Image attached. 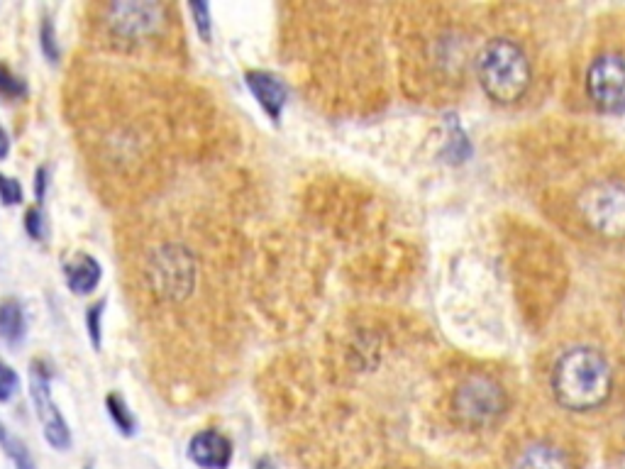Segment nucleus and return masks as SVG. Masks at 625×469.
<instances>
[{
  "mask_svg": "<svg viewBox=\"0 0 625 469\" xmlns=\"http://www.w3.org/2000/svg\"><path fill=\"white\" fill-rule=\"evenodd\" d=\"M547 389L562 411H601L618 389L616 360L594 340L567 342L547 364Z\"/></svg>",
  "mask_w": 625,
  "mask_h": 469,
  "instance_id": "1",
  "label": "nucleus"
},
{
  "mask_svg": "<svg viewBox=\"0 0 625 469\" xmlns=\"http://www.w3.org/2000/svg\"><path fill=\"white\" fill-rule=\"evenodd\" d=\"M572 213L586 235L625 242V174L591 176L577 189Z\"/></svg>",
  "mask_w": 625,
  "mask_h": 469,
  "instance_id": "2",
  "label": "nucleus"
},
{
  "mask_svg": "<svg viewBox=\"0 0 625 469\" xmlns=\"http://www.w3.org/2000/svg\"><path fill=\"white\" fill-rule=\"evenodd\" d=\"M477 76L491 101L511 106V103L521 101L533 84V64L516 40L494 37L479 49Z\"/></svg>",
  "mask_w": 625,
  "mask_h": 469,
  "instance_id": "3",
  "label": "nucleus"
},
{
  "mask_svg": "<svg viewBox=\"0 0 625 469\" xmlns=\"http://www.w3.org/2000/svg\"><path fill=\"white\" fill-rule=\"evenodd\" d=\"M584 93L601 113L625 110V47L601 44L584 71Z\"/></svg>",
  "mask_w": 625,
  "mask_h": 469,
  "instance_id": "4",
  "label": "nucleus"
},
{
  "mask_svg": "<svg viewBox=\"0 0 625 469\" xmlns=\"http://www.w3.org/2000/svg\"><path fill=\"white\" fill-rule=\"evenodd\" d=\"M506 391L489 374H472L459 382L452 396V411L467 428H484L499 421L506 411Z\"/></svg>",
  "mask_w": 625,
  "mask_h": 469,
  "instance_id": "5",
  "label": "nucleus"
},
{
  "mask_svg": "<svg viewBox=\"0 0 625 469\" xmlns=\"http://www.w3.org/2000/svg\"><path fill=\"white\" fill-rule=\"evenodd\" d=\"M103 27L115 42H147V37L159 35L167 25V5L162 3H108L101 5Z\"/></svg>",
  "mask_w": 625,
  "mask_h": 469,
  "instance_id": "6",
  "label": "nucleus"
},
{
  "mask_svg": "<svg viewBox=\"0 0 625 469\" xmlns=\"http://www.w3.org/2000/svg\"><path fill=\"white\" fill-rule=\"evenodd\" d=\"M30 399L35 406L44 438L54 450L71 448V430L64 413L52 399V369L44 360H32L30 364Z\"/></svg>",
  "mask_w": 625,
  "mask_h": 469,
  "instance_id": "7",
  "label": "nucleus"
},
{
  "mask_svg": "<svg viewBox=\"0 0 625 469\" xmlns=\"http://www.w3.org/2000/svg\"><path fill=\"white\" fill-rule=\"evenodd\" d=\"M188 460L201 469H228L232 462V443L220 430H201L188 440Z\"/></svg>",
  "mask_w": 625,
  "mask_h": 469,
  "instance_id": "8",
  "label": "nucleus"
},
{
  "mask_svg": "<svg viewBox=\"0 0 625 469\" xmlns=\"http://www.w3.org/2000/svg\"><path fill=\"white\" fill-rule=\"evenodd\" d=\"M103 277V269L98 264L96 257H91L88 252H76L69 262L64 264V279L74 294L88 296L98 289Z\"/></svg>",
  "mask_w": 625,
  "mask_h": 469,
  "instance_id": "9",
  "label": "nucleus"
},
{
  "mask_svg": "<svg viewBox=\"0 0 625 469\" xmlns=\"http://www.w3.org/2000/svg\"><path fill=\"white\" fill-rule=\"evenodd\" d=\"M513 469H572V460L560 445L538 440L521 450V455L513 462Z\"/></svg>",
  "mask_w": 625,
  "mask_h": 469,
  "instance_id": "10",
  "label": "nucleus"
},
{
  "mask_svg": "<svg viewBox=\"0 0 625 469\" xmlns=\"http://www.w3.org/2000/svg\"><path fill=\"white\" fill-rule=\"evenodd\" d=\"M247 86H250V91L259 101V106L267 110L271 118H279L281 106H284L286 101V91L284 86H281V81L276 79V76L264 74V71H250V74H247Z\"/></svg>",
  "mask_w": 625,
  "mask_h": 469,
  "instance_id": "11",
  "label": "nucleus"
},
{
  "mask_svg": "<svg viewBox=\"0 0 625 469\" xmlns=\"http://www.w3.org/2000/svg\"><path fill=\"white\" fill-rule=\"evenodd\" d=\"M25 330L27 320L22 303L15 299L0 301V340L8 342V345H18L25 338Z\"/></svg>",
  "mask_w": 625,
  "mask_h": 469,
  "instance_id": "12",
  "label": "nucleus"
},
{
  "mask_svg": "<svg viewBox=\"0 0 625 469\" xmlns=\"http://www.w3.org/2000/svg\"><path fill=\"white\" fill-rule=\"evenodd\" d=\"M0 450H3V455L13 462L15 469H35L32 452L27 450V445L22 443L18 435L5 426L3 421H0Z\"/></svg>",
  "mask_w": 625,
  "mask_h": 469,
  "instance_id": "13",
  "label": "nucleus"
},
{
  "mask_svg": "<svg viewBox=\"0 0 625 469\" xmlns=\"http://www.w3.org/2000/svg\"><path fill=\"white\" fill-rule=\"evenodd\" d=\"M105 408H108V416L113 421V426L118 428V433L123 438H132L137 433V418L130 411V406L125 404V399L120 394H108L105 396Z\"/></svg>",
  "mask_w": 625,
  "mask_h": 469,
  "instance_id": "14",
  "label": "nucleus"
},
{
  "mask_svg": "<svg viewBox=\"0 0 625 469\" xmlns=\"http://www.w3.org/2000/svg\"><path fill=\"white\" fill-rule=\"evenodd\" d=\"M40 49L47 57L49 64H57L59 57H62V49H59L57 40V30H54V20L49 15H44L42 25H40Z\"/></svg>",
  "mask_w": 625,
  "mask_h": 469,
  "instance_id": "15",
  "label": "nucleus"
},
{
  "mask_svg": "<svg viewBox=\"0 0 625 469\" xmlns=\"http://www.w3.org/2000/svg\"><path fill=\"white\" fill-rule=\"evenodd\" d=\"M103 311H105V299L96 301L93 306H88V311H86V328H88V338H91L93 350H101V345H103Z\"/></svg>",
  "mask_w": 625,
  "mask_h": 469,
  "instance_id": "16",
  "label": "nucleus"
},
{
  "mask_svg": "<svg viewBox=\"0 0 625 469\" xmlns=\"http://www.w3.org/2000/svg\"><path fill=\"white\" fill-rule=\"evenodd\" d=\"M0 96L8 98V101H18V98H25L27 96V84L20 79V76H15L13 71H10V66L0 64Z\"/></svg>",
  "mask_w": 625,
  "mask_h": 469,
  "instance_id": "17",
  "label": "nucleus"
},
{
  "mask_svg": "<svg viewBox=\"0 0 625 469\" xmlns=\"http://www.w3.org/2000/svg\"><path fill=\"white\" fill-rule=\"evenodd\" d=\"M20 389V377L15 374V369L10 364L0 360V404H8Z\"/></svg>",
  "mask_w": 625,
  "mask_h": 469,
  "instance_id": "18",
  "label": "nucleus"
},
{
  "mask_svg": "<svg viewBox=\"0 0 625 469\" xmlns=\"http://www.w3.org/2000/svg\"><path fill=\"white\" fill-rule=\"evenodd\" d=\"M22 186L18 179H13V176L8 174H0V201L5 203V206H18V203H22Z\"/></svg>",
  "mask_w": 625,
  "mask_h": 469,
  "instance_id": "19",
  "label": "nucleus"
},
{
  "mask_svg": "<svg viewBox=\"0 0 625 469\" xmlns=\"http://www.w3.org/2000/svg\"><path fill=\"white\" fill-rule=\"evenodd\" d=\"M25 230L32 240H44L47 235V225H44V215H42V206L35 208H27L25 213Z\"/></svg>",
  "mask_w": 625,
  "mask_h": 469,
  "instance_id": "20",
  "label": "nucleus"
},
{
  "mask_svg": "<svg viewBox=\"0 0 625 469\" xmlns=\"http://www.w3.org/2000/svg\"><path fill=\"white\" fill-rule=\"evenodd\" d=\"M188 10H191L193 22H196V30L201 35V40H210V10L208 5L203 3H188Z\"/></svg>",
  "mask_w": 625,
  "mask_h": 469,
  "instance_id": "21",
  "label": "nucleus"
},
{
  "mask_svg": "<svg viewBox=\"0 0 625 469\" xmlns=\"http://www.w3.org/2000/svg\"><path fill=\"white\" fill-rule=\"evenodd\" d=\"M47 181H49V169L40 167L35 174V198H37V206H42L44 201V193H47Z\"/></svg>",
  "mask_w": 625,
  "mask_h": 469,
  "instance_id": "22",
  "label": "nucleus"
},
{
  "mask_svg": "<svg viewBox=\"0 0 625 469\" xmlns=\"http://www.w3.org/2000/svg\"><path fill=\"white\" fill-rule=\"evenodd\" d=\"M8 152H10V137H8V132L3 130V125H0V159L8 157Z\"/></svg>",
  "mask_w": 625,
  "mask_h": 469,
  "instance_id": "23",
  "label": "nucleus"
},
{
  "mask_svg": "<svg viewBox=\"0 0 625 469\" xmlns=\"http://www.w3.org/2000/svg\"><path fill=\"white\" fill-rule=\"evenodd\" d=\"M257 469H276V467H274V462L264 457V460H259V462H257Z\"/></svg>",
  "mask_w": 625,
  "mask_h": 469,
  "instance_id": "24",
  "label": "nucleus"
},
{
  "mask_svg": "<svg viewBox=\"0 0 625 469\" xmlns=\"http://www.w3.org/2000/svg\"><path fill=\"white\" fill-rule=\"evenodd\" d=\"M623 325H625V301H623Z\"/></svg>",
  "mask_w": 625,
  "mask_h": 469,
  "instance_id": "25",
  "label": "nucleus"
},
{
  "mask_svg": "<svg viewBox=\"0 0 625 469\" xmlns=\"http://www.w3.org/2000/svg\"><path fill=\"white\" fill-rule=\"evenodd\" d=\"M84 469H91V465H86V467H84Z\"/></svg>",
  "mask_w": 625,
  "mask_h": 469,
  "instance_id": "26",
  "label": "nucleus"
}]
</instances>
